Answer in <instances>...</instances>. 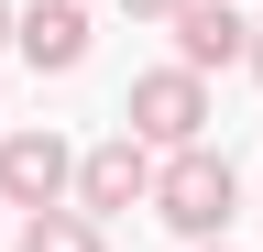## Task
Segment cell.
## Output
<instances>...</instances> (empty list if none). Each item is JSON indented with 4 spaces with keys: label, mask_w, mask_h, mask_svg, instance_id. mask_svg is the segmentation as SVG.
<instances>
[{
    "label": "cell",
    "mask_w": 263,
    "mask_h": 252,
    "mask_svg": "<svg viewBox=\"0 0 263 252\" xmlns=\"http://www.w3.org/2000/svg\"><path fill=\"white\" fill-rule=\"evenodd\" d=\"M197 252H230V241H197Z\"/></svg>",
    "instance_id": "8fae6325"
},
{
    "label": "cell",
    "mask_w": 263,
    "mask_h": 252,
    "mask_svg": "<svg viewBox=\"0 0 263 252\" xmlns=\"http://www.w3.org/2000/svg\"><path fill=\"white\" fill-rule=\"evenodd\" d=\"M11 44L44 77H66V66H88V11H77V0H33V11H11Z\"/></svg>",
    "instance_id": "5b68a950"
},
{
    "label": "cell",
    "mask_w": 263,
    "mask_h": 252,
    "mask_svg": "<svg viewBox=\"0 0 263 252\" xmlns=\"http://www.w3.org/2000/svg\"><path fill=\"white\" fill-rule=\"evenodd\" d=\"M77 198V153H66L55 132H0V208H66Z\"/></svg>",
    "instance_id": "3957f363"
},
{
    "label": "cell",
    "mask_w": 263,
    "mask_h": 252,
    "mask_svg": "<svg viewBox=\"0 0 263 252\" xmlns=\"http://www.w3.org/2000/svg\"><path fill=\"white\" fill-rule=\"evenodd\" d=\"M230 208H241V176H230V153L186 143V153H164V165H154V219H164V230L219 241V230H230Z\"/></svg>",
    "instance_id": "6da1fadb"
},
{
    "label": "cell",
    "mask_w": 263,
    "mask_h": 252,
    "mask_svg": "<svg viewBox=\"0 0 263 252\" xmlns=\"http://www.w3.org/2000/svg\"><path fill=\"white\" fill-rule=\"evenodd\" d=\"M22 252H110V230H99L88 208H33L22 219Z\"/></svg>",
    "instance_id": "52a82bcc"
},
{
    "label": "cell",
    "mask_w": 263,
    "mask_h": 252,
    "mask_svg": "<svg viewBox=\"0 0 263 252\" xmlns=\"http://www.w3.org/2000/svg\"><path fill=\"white\" fill-rule=\"evenodd\" d=\"M241 66H252V77H263V22H252V55H241Z\"/></svg>",
    "instance_id": "9c48e42d"
},
{
    "label": "cell",
    "mask_w": 263,
    "mask_h": 252,
    "mask_svg": "<svg viewBox=\"0 0 263 252\" xmlns=\"http://www.w3.org/2000/svg\"><path fill=\"white\" fill-rule=\"evenodd\" d=\"M121 11H132V22H176L186 0H121Z\"/></svg>",
    "instance_id": "ba28073f"
},
{
    "label": "cell",
    "mask_w": 263,
    "mask_h": 252,
    "mask_svg": "<svg viewBox=\"0 0 263 252\" xmlns=\"http://www.w3.org/2000/svg\"><path fill=\"white\" fill-rule=\"evenodd\" d=\"M0 44H11V0H0Z\"/></svg>",
    "instance_id": "30bf717a"
},
{
    "label": "cell",
    "mask_w": 263,
    "mask_h": 252,
    "mask_svg": "<svg viewBox=\"0 0 263 252\" xmlns=\"http://www.w3.org/2000/svg\"><path fill=\"white\" fill-rule=\"evenodd\" d=\"M230 55H252V22L230 11V0H186L176 11V66L209 77V66H230Z\"/></svg>",
    "instance_id": "8992f818"
},
{
    "label": "cell",
    "mask_w": 263,
    "mask_h": 252,
    "mask_svg": "<svg viewBox=\"0 0 263 252\" xmlns=\"http://www.w3.org/2000/svg\"><path fill=\"white\" fill-rule=\"evenodd\" d=\"M132 143H164V153H186V143H209V77H186V66H154V77H132Z\"/></svg>",
    "instance_id": "7a4b0ae2"
},
{
    "label": "cell",
    "mask_w": 263,
    "mask_h": 252,
    "mask_svg": "<svg viewBox=\"0 0 263 252\" xmlns=\"http://www.w3.org/2000/svg\"><path fill=\"white\" fill-rule=\"evenodd\" d=\"M77 208H88V219H121V208H154V143H132V132H110V143H88V153H77Z\"/></svg>",
    "instance_id": "277c9868"
}]
</instances>
